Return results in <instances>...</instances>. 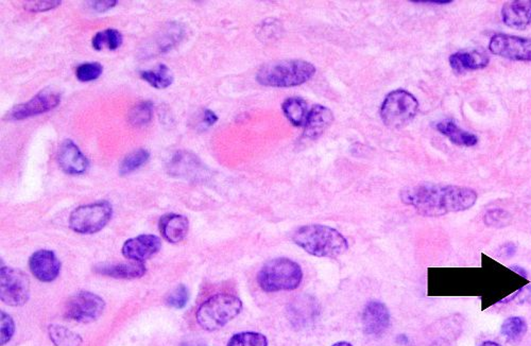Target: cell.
<instances>
[{
  "label": "cell",
  "instance_id": "cell-1",
  "mask_svg": "<svg viewBox=\"0 0 531 346\" xmlns=\"http://www.w3.org/2000/svg\"><path fill=\"white\" fill-rule=\"evenodd\" d=\"M401 202L425 217H441L474 206L477 194L472 188L424 183L401 192Z\"/></svg>",
  "mask_w": 531,
  "mask_h": 346
},
{
  "label": "cell",
  "instance_id": "cell-2",
  "mask_svg": "<svg viewBox=\"0 0 531 346\" xmlns=\"http://www.w3.org/2000/svg\"><path fill=\"white\" fill-rule=\"evenodd\" d=\"M293 240L308 254L316 257H338L349 248L347 240L338 231L320 224L298 229Z\"/></svg>",
  "mask_w": 531,
  "mask_h": 346
},
{
  "label": "cell",
  "instance_id": "cell-3",
  "mask_svg": "<svg viewBox=\"0 0 531 346\" xmlns=\"http://www.w3.org/2000/svg\"><path fill=\"white\" fill-rule=\"evenodd\" d=\"M316 73L312 63L302 60H285L269 63L258 70V83L270 88H293L305 83Z\"/></svg>",
  "mask_w": 531,
  "mask_h": 346
},
{
  "label": "cell",
  "instance_id": "cell-4",
  "mask_svg": "<svg viewBox=\"0 0 531 346\" xmlns=\"http://www.w3.org/2000/svg\"><path fill=\"white\" fill-rule=\"evenodd\" d=\"M302 280L301 267L286 257L268 261L258 276V285L266 292L291 291L301 285Z\"/></svg>",
  "mask_w": 531,
  "mask_h": 346
},
{
  "label": "cell",
  "instance_id": "cell-5",
  "mask_svg": "<svg viewBox=\"0 0 531 346\" xmlns=\"http://www.w3.org/2000/svg\"><path fill=\"white\" fill-rule=\"evenodd\" d=\"M243 310V302L231 294H217L203 303L197 311V321L203 330L214 332L226 326Z\"/></svg>",
  "mask_w": 531,
  "mask_h": 346
},
{
  "label": "cell",
  "instance_id": "cell-6",
  "mask_svg": "<svg viewBox=\"0 0 531 346\" xmlns=\"http://www.w3.org/2000/svg\"><path fill=\"white\" fill-rule=\"evenodd\" d=\"M418 100L406 90H394L386 97L381 109L384 123L392 129L409 125L418 114Z\"/></svg>",
  "mask_w": 531,
  "mask_h": 346
},
{
  "label": "cell",
  "instance_id": "cell-7",
  "mask_svg": "<svg viewBox=\"0 0 531 346\" xmlns=\"http://www.w3.org/2000/svg\"><path fill=\"white\" fill-rule=\"evenodd\" d=\"M112 213L111 204L105 201L83 205L71 213L69 226L80 234L97 233L109 224Z\"/></svg>",
  "mask_w": 531,
  "mask_h": 346
},
{
  "label": "cell",
  "instance_id": "cell-8",
  "mask_svg": "<svg viewBox=\"0 0 531 346\" xmlns=\"http://www.w3.org/2000/svg\"><path fill=\"white\" fill-rule=\"evenodd\" d=\"M30 295L29 280L23 272L2 268L0 272V298L9 306H23Z\"/></svg>",
  "mask_w": 531,
  "mask_h": 346
},
{
  "label": "cell",
  "instance_id": "cell-9",
  "mask_svg": "<svg viewBox=\"0 0 531 346\" xmlns=\"http://www.w3.org/2000/svg\"><path fill=\"white\" fill-rule=\"evenodd\" d=\"M105 306L102 298L96 294L81 291L69 298L65 307V315L73 321L90 323L100 317Z\"/></svg>",
  "mask_w": 531,
  "mask_h": 346
},
{
  "label": "cell",
  "instance_id": "cell-10",
  "mask_svg": "<svg viewBox=\"0 0 531 346\" xmlns=\"http://www.w3.org/2000/svg\"><path fill=\"white\" fill-rule=\"evenodd\" d=\"M489 51L498 57L531 62V38L495 34L490 41Z\"/></svg>",
  "mask_w": 531,
  "mask_h": 346
},
{
  "label": "cell",
  "instance_id": "cell-11",
  "mask_svg": "<svg viewBox=\"0 0 531 346\" xmlns=\"http://www.w3.org/2000/svg\"><path fill=\"white\" fill-rule=\"evenodd\" d=\"M61 103V94L53 88H46L38 93L31 100L16 105L11 110L8 118L12 120L31 118V117L47 113L57 108Z\"/></svg>",
  "mask_w": 531,
  "mask_h": 346
},
{
  "label": "cell",
  "instance_id": "cell-12",
  "mask_svg": "<svg viewBox=\"0 0 531 346\" xmlns=\"http://www.w3.org/2000/svg\"><path fill=\"white\" fill-rule=\"evenodd\" d=\"M161 248V240L157 236L140 235L125 242L122 254L127 259L142 263L157 254Z\"/></svg>",
  "mask_w": 531,
  "mask_h": 346
},
{
  "label": "cell",
  "instance_id": "cell-13",
  "mask_svg": "<svg viewBox=\"0 0 531 346\" xmlns=\"http://www.w3.org/2000/svg\"><path fill=\"white\" fill-rule=\"evenodd\" d=\"M31 273L41 282L55 281L61 270V263L51 251L41 250L34 253L29 261Z\"/></svg>",
  "mask_w": 531,
  "mask_h": 346
},
{
  "label": "cell",
  "instance_id": "cell-14",
  "mask_svg": "<svg viewBox=\"0 0 531 346\" xmlns=\"http://www.w3.org/2000/svg\"><path fill=\"white\" fill-rule=\"evenodd\" d=\"M390 325V313L381 302H370L362 313V326L369 336H381Z\"/></svg>",
  "mask_w": 531,
  "mask_h": 346
},
{
  "label": "cell",
  "instance_id": "cell-15",
  "mask_svg": "<svg viewBox=\"0 0 531 346\" xmlns=\"http://www.w3.org/2000/svg\"><path fill=\"white\" fill-rule=\"evenodd\" d=\"M58 162L61 169L68 174H82L88 167V159L84 157L77 145L69 140H64L60 146Z\"/></svg>",
  "mask_w": 531,
  "mask_h": 346
},
{
  "label": "cell",
  "instance_id": "cell-16",
  "mask_svg": "<svg viewBox=\"0 0 531 346\" xmlns=\"http://www.w3.org/2000/svg\"><path fill=\"white\" fill-rule=\"evenodd\" d=\"M505 25L515 30H524L531 25V0L507 1L502 9Z\"/></svg>",
  "mask_w": 531,
  "mask_h": 346
},
{
  "label": "cell",
  "instance_id": "cell-17",
  "mask_svg": "<svg viewBox=\"0 0 531 346\" xmlns=\"http://www.w3.org/2000/svg\"><path fill=\"white\" fill-rule=\"evenodd\" d=\"M334 115L331 110L323 105H315L308 114L306 120L304 136L308 140H317L332 125Z\"/></svg>",
  "mask_w": 531,
  "mask_h": 346
},
{
  "label": "cell",
  "instance_id": "cell-18",
  "mask_svg": "<svg viewBox=\"0 0 531 346\" xmlns=\"http://www.w3.org/2000/svg\"><path fill=\"white\" fill-rule=\"evenodd\" d=\"M189 224L186 217L178 214H167L159 220V231L170 243H178L186 237Z\"/></svg>",
  "mask_w": 531,
  "mask_h": 346
},
{
  "label": "cell",
  "instance_id": "cell-19",
  "mask_svg": "<svg viewBox=\"0 0 531 346\" xmlns=\"http://www.w3.org/2000/svg\"><path fill=\"white\" fill-rule=\"evenodd\" d=\"M450 64L455 73H465L487 66L489 57L481 51H461L451 56Z\"/></svg>",
  "mask_w": 531,
  "mask_h": 346
},
{
  "label": "cell",
  "instance_id": "cell-20",
  "mask_svg": "<svg viewBox=\"0 0 531 346\" xmlns=\"http://www.w3.org/2000/svg\"><path fill=\"white\" fill-rule=\"evenodd\" d=\"M96 271L103 276L115 278H138L146 273V267L142 263H116V265H99Z\"/></svg>",
  "mask_w": 531,
  "mask_h": 346
},
{
  "label": "cell",
  "instance_id": "cell-21",
  "mask_svg": "<svg viewBox=\"0 0 531 346\" xmlns=\"http://www.w3.org/2000/svg\"><path fill=\"white\" fill-rule=\"evenodd\" d=\"M437 130L457 146L473 147L478 142L476 135L461 129L451 119L438 123Z\"/></svg>",
  "mask_w": 531,
  "mask_h": 346
},
{
  "label": "cell",
  "instance_id": "cell-22",
  "mask_svg": "<svg viewBox=\"0 0 531 346\" xmlns=\"http://www.w3.org/2000/svg\"><path fill=\"white\" fill-rule=\"evenodd\" d=\"M169 170L176 177H195L201 172V164L194 155L179 152L170 162Z\"/></svg>",
  "mask_w": 531,
  "mask_h": 346
},
{
  "label": "cell",
  "instance_id": "cell-23",
  "mask_svg": "<svg viewBox=\"0 0 531 346\" xmlns=\"http://www.w3.org/2000/svg\"><path fill=\"white\" fill-rule=\"evenodd\" d=\"M283 112L295 127H303L307 120V103L300 98H289L283 103Z\"/></svg>",
  "mask_w": 531,
  "mask_h": 346
},
{
  "label": "cell",
  "instance_id": "cell-24",
  "mask_svg": "<svg viewBox=\"0 0 531 346\" xmlns=\"http://www.w3.org/2000/svg\"><path fill=\"white\" fill-rule=\"evenodd\" d=\"M140 78L152 88L163 90L172 85L174 82V75L166 65H159L157 68L144 70L140 73Z\"/></svg>",
  "mask_w": 531,
  "mask_h": 346
},
{
  "label": "cell",
  "instance_id": "cell-25",
  "mask_svg": "<svg viewBox=\"0 0 531 346\" xmlns=\"http://www.w3.org/2000/svg\"><path fill=\"white\" fill-rule=\"evenodd\" d=\"M93 47L96 51H100L103 49L107 51H116L122 44V36L118 30L107 29L105 31L98 32L93 38Z\"/></svg>",
  "mask_w": 531,
  "mask_h": 346
},
{
  "label": "cell",
  "instance_id": "cell-26",
  "mask_svg": "<svg viewBox=\"0 0 531 346\" xmlns=\"http://www.w3.org/2000/svg\"><path fill=\"white\" fill-rule=\"evenodd\" d=\"M528 326L521 317H510L503 323L500 332L511 342H519L525 337Z\"/></svg>",
  "mask_w": 531,
  "mask_h": 346
},
{
  "label": "cell",
  "instance_id": "cell-27",
  "mask_svg": "<svg viewBox=\"0 0 531 346\" xmlns=\"http://www.w3.org/2000/svg\"><path fill=\"white\" fill-rule=\"evenodd\" d=\"M49 337L56 346H80L82 338L66 327L59 325H51L48 328Z\"/></svg>",
  "mask_w": 531,
  "mask_h": 346
},
{
  "label": "cell",
  "instance_id": "cell-28",
  "mask_svg": "<svg viewBox=\"0 0 531 346\" xmlns=\"http://www.w3.org/2000/svg\"><path fill=\"white\" fill-rule=\"evenodd\" d=\"M150 159V154L144 149H138L125 157L120 164V172L122 175L135 172L138 168L142 167Z\"/></svg>",
  "mask_w": 531,
  "mask_h": 346
},
{
  "label": "cell",
  "instance_id": "cell-29",
  "mask_svg": "<svg viewBox=\"0 0 531 346\" xmlns=\"http://www.w3.org/2000/svg\"><path fill=\"white\" fill-rule=\"evenodd\" d=\"M228 346H268V340L260 332H239L231 338Z\"/></svg>",
  "mask_w": 531,
  "mask_h": 346
},
{
  "label": "cell",
  "instance_id": "cell-30",
  "mask_svg": "<svg viewBox=\"0 0 531 346\" xmlns=\"http://www.w3.org/2000/svg\"><path fill=\"white\" fill-rule=\"evenodd\" d=\"M153 105L150 101H144V103H138L136 107H134L130 111V115H129V120L136 127H142V125H147L149 121L152 118Z\"/></svg>",
  "mask_w": 531,
  "mask_h": 346
},
{
  "label": "cell",
  "instance_id": "cell-31",
  "mask_svg": "<svg viewBox=\"0 0 531 346\" xmlns=\"http://www.w3.org/2000/svg\"><path fill=\"white\" fill-rule=\"evenodd\" d=\"M510 214L504 209H495L488 211L483 217V221L487 226L494 229H502L508 226L511 224Z\"/></svg>",
  "mask_w": 531,
  "mask_h": 346
},
{
  "label": "cell",
  "instance_id": "cell-32",
  "mask_svg": "<svg viewBox=\"0 0 531 346\" xmlns=\"http://www.w3.org/2000/svg\"><path fill=\"white\" fill-rule=\"evenodd\" d=\"M103 71V66L100 63H84L75 69V77L81 82H90L98 79Z\"/></svg>",
  "mask_w": 531,
  "mask_h": 346
},
{
  "label": "cell",
  "instance_id": "cell-33",
  "mask_svg": "<svg viewBox=\"0 0 531 346\" xmlns=\"http://www.w3.org/2000/svg\"><path fill=\"white\" fill-rule=\"evenodd\" d=\"M189 293L186 287L180 285L167 298V304L174 308H183L189 302Z\"/></svg>",
  "mask_w": 531,
  "mask_h": 346
},
{
  "label": "cell",
  "instance_id": "cell-34",
  "mask_svg": "<svg viewBox=\"0 0 531 346\" xmlns=\"http://www.w3.org/2000/svg\"><path fill=\"white\" fill-rule=\"evenodd\" d=\"M0 323H1V336H0V341H1V345H6V343H8L9 341L11 340V338L13 337V334H14V321H13L12 318L10 317V315H6V313H1V319H0Z\"/></svg>",
  "mask_w": 531,
  "mask_h": 346
},
{
  "label": "cell",
  "instance_id": "cell-35",
  "mask_svg": "<svg viewBox=\"0 0 531 346\" xmlns=\"http://www.w3.org/2000/svg\"><path fill=\"white\" fill-rule=\"evenodd\" d=\"M62 1L59 0H48V1H25L23 6L30 12H45V11L53 10L58 8Z\"/></svg>",
  "mask_w": 531,
  "mask_h": 346
},
{
  "label": "cell",
  "instance_id": "cell-36",
  "mask_svg": "<svg viewBox=\"0 0 531 346\" xmlns=\"http://www.w3.org/2000/svg\"><path fill=\"white\" fill-rule=\"evenodd\" d=\"M517 302V304H524V303H531V284L524 288L520 289L517 293L513 294L511 298L503 300V303Z\"/></svg>",
  "mask_w": 531,
  "mask_h": 346
},
{
  "label": "cell",
  "instance_id": "cell-37",
  "mask_svg": "<svg viewBox=\"0 0 531 346\" xmlns=\"http://www.w3.org/2000/svg\"><path fill=\"white\" fill-rule=\"evenodd\" d=\"M117 4V1L115 0H103V1H90V6H92L93 10L97 11V12H105L109 9L114 8Z\"/></svg>",
  "mask_w": 531,
  "mask_h": 346
},
{
  "label": "cell",
  "instance_id": "cell-38",
  "mask_svg": "<svg viewBox=\"0 0 531 346\" xmlns=\"http://www.w3.org/2000/svg\"><path fill=\"white\" fill-rule=\"evenodd\" d=\"M517 252V246L515 243H507L502 246L500 250V257L503 258H510Z\"/></svg>",
  "mask_w": 531,
  "mask_h": 346
},
{
  "label": "cell",
  "instance_id": "cell-39",
  "mask_svg": "<svg viewBox=\"0 0 531 346\" xmlns=\"http://www.w3.org/2000/svg\"><path fill=\"white\" fill-rule=\"evenodd\" d=\"M217 120L218 117L216 116L213 112L209 111V110H204L202 116V123L204 127H211V125H213Z\"/></svg>",
  "mask_w": 531,
  "mask_h": 346
},
{
  "label": "cell",
  "instance_id": "cell-40",
  "mask_svg": "<svg viewBox=\"0 0 531 346\" xmlns=\"http://www.w3.org/2000/svg\"><path fill=\"white\" fill-rule=\"evenodd\" d=\"M510 269L512 270V271L519 273L520 276H524V278H527V272H526L525 270L523 269V268L519 267V266H515V267H511Z\"/></svg>",
  "mask_w": 531,
  "mask_h": 346
},
{
  "label": "cell",
  "instance_id": "cell-41",
  "mask_svg": "<svg viewBox=\"0 0 531 346\" xmlns=\"http://www.w3.org/2000/svg\"><path fill=\"white\" fill-rule=\"evenodd\" d=\"M479 346H503L498 345V343L493 342V341H485V342L481 343Z\"/></svg>",
  "mask_w": 531,
  "mask_h": 346
},
{
  "label": "cell",
  "instance_id": "cell-42",
  "mask_svg": "<svg viewBox=\"0 0 531 346\" xmlns=\"http://www.w3.org/2000/svg\"><path fill=\"white\" fill-rule=\"evenodd\" d=\"M332 346H353V345H352L351 343L345 342V341H341V342L335 343V345Z\"/></svg>",
  "mask_w": 531,
  "mask_h": 346
},
{
  "label": "cell",
  "instance_id": "cell-43",
  "mask_svg": "<svg viewBox=\"0 0 531 346\" xmlns=\"http://www.w3.org/2000/svg\"><path fill=\"white\" fill-rule=\"evenodd\" d=\"M185 346H204V345H186Z\"/></svg>",
  "mask_w": 531,
  "mask_h": 346
}]
</instances>
